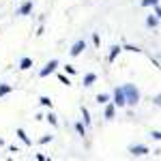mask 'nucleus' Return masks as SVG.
Masks as SVG:
<instances>
[{
  "label": "nucleus",
  "instance_id": "obj_1",
  "mask_svg": "<svg viewBox=\"0 0 161 161\" xmlns=\"http://www.w3.org/2000/svg\"><path fill=\"white\" fill-rule=\"evenodd\" d=\"M123 92H125V101L127 105H137L140 103V90H137L136 84H123Z\"/></svg>",
  "mask_w": 161,
  "mask_h": 161
},
{
  "label": "nucleus",
  "instance_id": "obj_2",
  "mask_svg": "<svg viewBox=\"0 0 161 161\" xmlns=\"http://www.w3.org/2000/svg\"><path fill=\"white\" fill-rule=\"evenodd\" d=\"M110 101L116 105V108H127V101H125V92H123V88L120 86H116L114 88V95L110 97Z\"/></svg>",
  "mask_w": 161,
  "mask_h": 161
},
{
  "label": "nucleus",
  "instance_id": "obj_3",
  "mask_svg": "<svg viewBox=\"0 0 161 161\" xmlns=\"http://www.w3.org/2000/svg\"><path fill=\"white\" fill-rule=\"evenodd\" d=\"M58 67H60V62L56 60V58H52V60L47 62V64H45V67H43L41 71H39V77H47V75L56 73V69H58Z\"/></svg>",
  "mask_w": 161,
  "mask_h": 161
},
{
  "label": "nucleus",
  "instance_id": "obj_4",
  "mask_svg": "<svg viewBox=\"0 0 161 161\" xmlns=\"http://www.w3.org/2000/svg\"><path fill=\"white\" fill-rule=\"evenodd\" d=\"M127 150H129L131 157H144V155H148V153H150L148 146H144V144H131Z\"/></svg>",
  "mask_w": 161,
  "mask_h": 161
},
{
  "label": "nucleus",
  "instance_id": "obj_5",
  "mask_svg": "<svg viewBox=\"0 0 161 161\" xmlns=\"http://www.w3.org/2000/svg\"><path fill=\"white\" fill-rule=\"evenodd\" d=\"M84 50H86V41H84V39H77L73 45H71V50H69V56H71V58H77Z\"/></svg>",
  "mask_w": 161,
  "mask_h": 161
},
{
  "label": "nucleus",
  "instance_id": "obj_6",
  "mask_svg": "<svg viewBox=\"0 0 161 161\" xmlns=\"http://www.w3.org/2000/svg\"><path fill=\"white\" fill-rule=\"evenodd\" d=\"M105 105V112H103V118L105 120H114V116H116V105L112 103V101H108V103H103Z\"/></svg>",
  "mask_w": 161,
  "mask_h": 161
},
{
  "label": "nucleus",
  "instance_id": "obj_7",
  "mask_svg": "<svg viewBox=\"0 0 161 161\" xmlns=\"http://www.w3.org/2000/svg\"><path fill=\"white\" fill-rule=\"evenodd\" d=\"M15 136H17L19 140H22V144H26V146H32V140H30V136L26 133V131L22 129V127H17V129H15Z\"/></svg>",
  "mask_w": 161,
  "mask_h": 161
},
{
  "label": "nucleus",
  "instance_id": "obj_8",
  "mask_svg": "<svg viewBox=\"0 0 161 161\" xmlns=\"http://www.w3.org/2000/svg\"><path fill=\"white\" fill-rule=\"evenodd\" d=\"M32 9H35V2H32V0H26L24 4L17 9V15H30V13H32Z\"/></svg>",
  "mask_w": 161,
  "mask_h": 161
},
{
  "label": "nucleus",
  "instance_id": "obj_9",
  "mask_svg": "<svg viewBox=\"0 0 161 161\" xmlns=\"http://www.w3.org/2000/svg\"><path fill=\"white\" fill-rule=\"evenodd\" d=\"M120 52H123V45H114V47H112L110 50V54H108V62H114L116 60V58H118V56H120Z\"/></svg>",
  "mask_w": 161,
  "mask_h": 161
},
{
  "label": "nucleus",
  "instance_id": "obj_10",
  "mask_svg": "<svg viewBox=\"0 0 161 161\" xmlns=\"http://www.w3.org/2000/svg\"><path fill=\"white\" fill-rule=\"evenodd\" d=\"M17 67H19V71H28V69L32 67V58H30V56H24V58L19 60V64H17Z\"/></svg>",
  "mask_w": 161,
  "mask_h": 161
},
{
  "label": "nucleus",
  "instance_id": "obj_11",
  "mask_svg": "<svg viewBox=\"0 0 161 161\" xmlns=\"http://www.w3.org/2000/svg\"><path fill=\"white\" fill-rule=\"evenodd\" d=\"M146 26H148V28H157V26H159V15H155V13L148 15V17H146Z\"/></svg>",
  "mask_w": 161,
  "mask_h": 161
},
{
  "label": "nucleus",
  "instance_id": "obj_12",
  "mask_svg": "<svg viewBox=\"0 0 161 161\" xmlns=\"http://www.w3.org/2000/svg\"><path fill=\"white\" fill-rule=\"evenodd\" d=\"M80 112H82V118H84L82 123L86 125V127H90V112H88V108H86V105H82V108H80Z\"/></svg>",
  "mask_w": 161,
  "mask_h": 161
},
{
  "label": "nucleus",
  "instance_id": "obj_13",
  "mask_svg": "<svg viewBox=\"0 0 161 161\" xmlns=\"http://www.w3.org/2000/svg\"><path fill=\"white\" fill-rule=\"evenodd\" d=\"M43 118H45V120H47V123L52 125V127H58V116H56V114H54V112H47V116H43Z\"/></svg>",
  "mask_w": 161,
  "mask_h": 161
},
{
  "label": "nucleus",
  "instance_id": "obj_14",
  "mask_svg": "<svg viewBox=\"0 0 161 161\" xmlns=\"http://www.w3.org/2000/svg\"><path fill=\"white\" fill-rule=\"evenodd\" d=\"M97 82V73H86L84 75V86H92Z\"/></svg>",
  "mask_w": 161,
  "mask_h": 161
},
{
  "label": "nucleus",
  "instance_id": "obj_15",
  "mask_svg": "<svg viewBox=\"0 0 161 161\" xmlns=\"http://www.w3.org/2000/svg\"><path fill=\"white\" fill-rule=\"evenodd\" d=\"M86 129H88V127L82 123V120H77V123H75V131H77V136L84 137V136H86Z\"/></svg>",
  "mask_w": 161,
  "mask_h": 161
},
{
  "label": "nucleus",
  "instance_id": "obj_16",
  "mask_svg": "<svg viewBox=\"0 0 161 161\" xmlns=\"http://www.w3.org/2000/svg\"><path fill=\"white\" fill-rule=\"evenodd\" d=\"M13 92V86L11 84H0V97H7Z\"/></svg>",
  "mask_w": 161,
  "mask_h": 161
},
{
  "label": "nucleus",
  "instance_id": "obj_17",
  "mask_svg": "<svg viewBox=\"0 0 161 161\" xmlns=\"http://www.w3.org/2000/svg\"><path fill=\"white\" fill-rule=\"evenodd\" d=\"M95 101H97L99 105H103V103H108V101H110V95H105V92H99V95L95 97Z\"/></svg>",
  "mask_w": 161,
  "mask_h": 161
},
{
  "label": "nucleus",
  "instance_id": "obj_18",
  "mask_svg": "<svg viewBox=\"0 0 161 161\" xmlns=\"http://www.w3.org/2000/svg\"><path fill=\"white\" fill-rule=\"evenodd\" d=\"M123 52H133V54H140V47H137V45H131V43H125L123 45Z\"/></svg>",
  "mask_w": 161,
  "mask_h": 161
},
{
  "label": "nucleus",
  "instance_id": "obj_19",
  "mask_svg": "<svg viewBox=\"0 0 161 161\" xmlns=\"http://www.w3.org/2000/svg\"><path fill=\"white\" fill-rule=\"evenodd\" d=\"M58 82L64 84V86H71V77H69L67 73H58Z\"/></svg>",
  "mask_w": 161,
  "mask_h": 161
},
{
  "label": "nucleus",
  "instance_id": "obj_20",
  "mask_svg": "<svg viewBox=\"0 0 161 161\" xmlns=\"http://www.w3.org/2000/svg\"><path fill=\"white\" fill-rule=\"evenodd\" d=\"M39 103H41L43 108H50V110H52V99H50V97H45V95L39 97Z\"/></svg>",
  "mask_w": 161,
  "mask_h": 161
},
{
  "label": "nucleus",
  "instance_id": "obj_21",
  "mask_svg": "<svg viewBox=\"0 0 161 161\" xmlns=\"http://www.w3.org/2000/svg\"><path fill=\"white\" fill-rule=\"evenodd\" d=\"M92 45H95V47H101V37H99V32H92Z\"/></svg>",
  "mask_w": 161,
  "mask_h": 161
},
{
  "label": "nucleus",
  "instance_id": "obj_22",
  "mask_svg": "<svg viewBox=\"0 0 161 161\" xmlns=\"http://www.w3.org/2000/svg\"><path fill=\"white\" fill-rule=\"evenodd\" d=\"M140 4L142 7H155V4H159V0H142Z\"/></svg>",
  "mask_w": 161,
  "mask_h": 161
},
{
  "label": "nucleus",
  "instance_id": "obj_23",
  "mask_svg": "<svg viewBox=\"0 0 161 161\" xmlns=\"http://www.w3.org/2000/svg\"><path fill=\"white\" fill-rule=\"evenodd\" d=\"M64 73H67V75H75L77 71H75V67H73V64H67V67H64Z\"/></svg>",
  "mask_w": 161,
  "mask_h": 161
},
{
  "label": "nucleus",
  "instance_id": "obj_24",
  "mask_svg": "<svg viewBox=\"0 0 161 161\" xmlns=\"http://www.w3.org/2000/svg\"><path fill=\"white\" fill-rule=\"evenodd\" d=\"M52 140H54V136H43L41 140H39V144H50Z\"/></svg>",
  "mask_w": 161,
  "mask_h": 161
},
{
  "label": "nucleus",
  "instance_id": "obj_25",
  "mask_svg": "<svg viewBox=\"0 0 161 161\" xmlns=\"http://www.w3.org/2000/svg\"><path fill=\"white\" fill-rule=\"evenodd\" d=\"M150 137H153L155 142H159V140H161V131H159V129H155V131L150 133Z\"/></svg>",
  "mask_w": 161,
  "mask_h": 161
},
{
  "label": "nucleus",
  "instance_id": "obj_26",
  "mask_svg": "<svg viewBox=\"0 0 161 161\" xmlns=\"http://www.w3.org/2000/svg\"><path fill=\"white\" fill-rule=\"evenodd\" d=\"M153 13H155V15H161V9H159V4H155V7H153Z\"/></svg>",
  "mask_w": 161,
  "mask_h": 161
},
{
  "label": "nucleus",
  "instance_id": "obj_27",
  "mask_svg": "<svg viewBox=\"0 0 161 161\" xmlns=\"http://www.w3.org/2000/svg\"><path fill=\"white\" fill-rule=\"evenodd\" d=\"M9 153H19V148H17L15 144H11V146H9Z\"/></svg>",
  "mask_w": 161,
  "mask_h": 161
},
{
  "label": "nucleus",
  "instance_id": "obj_28",
  "mask_svg": "<svg viewBox=\"0 0 161 161\" xmlns=\"http://www.w3.org/2000/svg\"><path fill=\"white\" fill-rule=\"evenodd\" d=\"M35 159H37V161H45V159H47V157H45V155H41V153H39V155H37V157H35Z\"/></svg>",
  "mask_w": 161,
  "mask_h": 161
}]
</instances>
